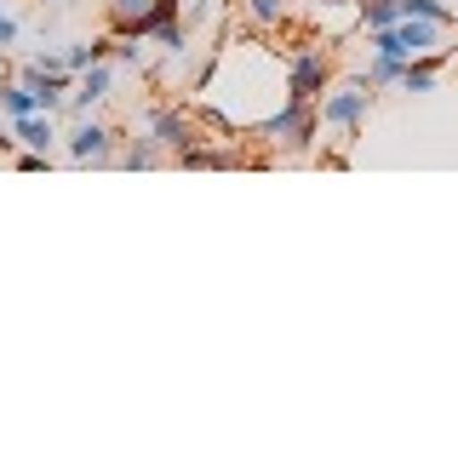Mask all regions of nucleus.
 <instances>
[{
  "label": "nucleus",
  "instance_id": "obj_14",
  "mask_svg": "<svg viewBox=\"0 0 458 458\" xmlns=\"http://www.w3.org/2000/svg\"><path fill=\"white\" fill-rule=\"evenodd\" d=\"M355 18H361L367 35H378V29H395L407 12H401V0H355Z\"/></svg>",
  "mask_w": 458,
  "mask_h": 458
},
{
  "label": "nucleus",
  "instance_id": "obj_3",
  "mask_svg": "<svg viewBox=\"0 0 458 458\" xmlns=\"http://www.w3.org/2000/svg\"><path fill=\"white\" fill-rule=\"evenodd\" d=\"M64 155H69V166H114L121 132H114L109 121H98V114H81V121H69V132H64Z\"/></svg>",
  "mask_w": 458,
  "mask_h": 458
},
{
  "label": "nucleus",
  "instance_id": "obj_12",
  "mask_svg": "<svg viewBox=\"0 0 458 458\" xmlns=\"http://www.w3.org/2000/svg\"><path fill=\"white\" fill-rule=\"evenodd\" d=\"M114 52V35H98V40H69L64 47V69L69 75H86L92 64H104V57Z\"/></svg>",
  "mask_w": 458,
  "mask_h": 458
},
{
  "label": "nucleus",
  "instance_id": "obj_5",
  "mask_svg": "<svg viewBox=\"0 0 458 458\" xmlns=\"http://www.w3.org/2000/svg\"><path fill=\"white\" fill-rule=\"evenodd\" d=\"M367 109H372V86L367 81H344V86H327L321 92V126H333L338 138L361 132Z\"/></svg>",
  "mask_w": 458,
  "mask_h": 458
},
{
  "label": "nucleus",
  "instance_id": "obj_21",
  "mask_svg": "<svg viewBox=\"0 0 458 458\" xmlns=\"http://www.w3.org/2000/svg\"><path fill=\"white\" fill-rule=\"evenodd\" d=\"M155 47H161V52H183V47H190V23H183V18L166 23L161 35H155Z\"/></svg>",
  "mask_w": 458,
  "mask_h": 458
},
{
  "label": "nucleus",
  "instance_id": "obj_22",
  "mask_svg": "<svg viewBox=\"0 0 458 458\" xmlns=\"http://www.w3.org/2000/svg\"><path fill=\"white\" fill-rule=\"evenodd\" d=\"M47 166H52V155H35V149L18 155V172H47Z\"/></svg>",
  "mask_w": 458,
  "mask_h": 458
},
{
  "label": "nucleus",
  "instance_id": "obj_20",
  "mask_svg": "<svg viewBox=\"0 0 458 458\" xmlns=\"http://www.w3.org/2000/svg\"><path fill=\"white\" fill-rule=\"evenodd\" d=\"M286 6H293V0H247V12H252V23H281L286 18Z\"/></svg>",
  "mask_w": 458,
  "mask_h": 458
},
{
  "label": "nucleus",
  "instance_id": "obj_13",
  "mask_svg": "<svg viewBox=\"0 0 458 458\" xmlns=\"http://www.w3.org/2000/svg\"><path fill=\"white\" fill-rule=\"evenodd\" d=\"M436 86H441V52H429V57H412V64L401 69V92L424 98V92H436Z\"/></svg>",
  "mask_w": 458,
  "mask_h": 458
},
{
  "label": "nucleus",
  "instance_id": "obj_2",
  "mask_svg": "<svg viewBox=\"0 0 458 458\" xmlns=\"http://www.w3.org/2000/svg\"><path fill=\"white\" fill-rule=\"evenodd\" d=\"M441 29H447V23H429V18H401L395 29H378V35H367V47L378 52V57L412 64V57L441 52Z\"/></svg>",
  "mask_w": 458,
  "mask_h": 458
},
{
  "label": "nucleus",
  "instance_id": "obj_15",
  "mask_svg": "<svg viewBox=\"0 0 458 458\" xmlns=\"http://www.w3.org/2000/svg\"><path fill=\"white\" fill-rule=\"evenodd\" d=\"M0 114H6V121H23V114H40V98L29 92L23 81H6V86H0Z\"/></svg>",
  "mask_w": 458,
  "mask_h": 458
},
{
  "label": "nucleus",
  "instance_id": "obj_27",
  "mask_svg": "<svg viewBox=\"0 0 458 458\" xmlns=\"http://www.w3.org/2000/svg\"><path fill=\"white\" fill-rule=\"evenodd\" d=\"M57 6H64V0H57Z\"/></svg>",
  "mask_w": 458,
  "mask_h": 458
},
{
  "label": "nucleus",
  "instance_id": "obj_7",
  "mask_svg": "<svg viewBox=\"0 0 458 458\" xmlns=\"http://www.w3.org/2000/svg\"><path fill=\"white\" fill-rule=\"evenodd\" d=\"M18 81L40 98V109H47V114H64V104H69V92H75L81 75H69V69H47L40 57H29V64H18Z\"/></svg>",
  "mask_w": 458,
  "mask_h": 458
},
{
  "label": "nucleus",
  "instance_id": "obj_1",
  "mask_svg": "<svg viewBox=\"0 0 458 458\" xmlns=\"http://www.w3.org/2000/svg\"><path fill=\"white\" fill-rule=\"evenodd\" d=\"M252 138L269 143L276 155H310L315 138H321V109L310 98H281L264 121H252Z\"/></svg>",
  "mask_w": 458,
  "mask_h": 458
},
{
  "label": "nucleus",
  "instance_id": "obj_19",
  "mask_svg": "<svg viewBox=\"0 0 458 458\" xmlns=\"http://www.w3.org/2000/svg\"><path fill=\"white\" fill-rule=\"evenodd\" d=\"M401 12L407 18H429V23H453V6H441V0H401Z\"/></svg>",
  "mask_w": 458,
  "mask_h": 458
},
{
  "label": "nucleus",
  "instance_id": "obj_16",
  "mask_svg": "<svg viewBox=\"0 0 458 458\" xmlns=\"http://www.w3.org/2000/svg\"><path fill=\"white\" fill-rule=\"evenodd\" d=\"M178 18H183V0H155V6L143 12V23L132 29V35H138V40H155L166 23H178Z\"/></svg>",
  "mask_w": 458,
  "mask_h": 458
},
{
  "label": "nucleus",
  "instance_id": "obj_25",
  "mask_svg": "<svg viewBox=\"0 0 458 458\" xmlns=\"http://www.w3.org/2000/svg\"><path fill=\"white\" fill-rule=\"evenodd\" d=\"M12 143H18V132H12V121H0V161L12 155Z\"/></svg>",
  "mask_w": 458,
  "mask_h": 458
},
{
  "label": "nucleus",
  "instance_id": "obj_4",
  "mask_svg": "<svg viewBox=\"0 0 458 458\" xmlns=\"http://www.w3.org/2000/svg\"><path fill=\"white\" fill-rule=\"evenodd\" d=\"M143 132L161 143L172 161H178L183 149H195V143L207 138V132H200V121H195L190 109H178V104H149V109H143Z\"/></svg>",
  "mask_w": 458,
  "mask_h": 458
},
{
  "label": "nucleus",
  "instance_id": "obj_11",
  "mask_svg": "<svg viewBox=\"0 0 458 458\" xmlns=\"http://www.w3.org/2000/svg\"><path fill=\"white\" fill-rule=\"evenodd\" d=\"M161 161H172V155L149 132H138L132 143H121V155H114V166H126V172H149V166H161Z\"/></svg>",
  "mask_w": 458,
  "mask_h": 458
},
{
  "label": "nucleus",
  "instance_id": "obj_18",
  "mask_svg": "<svg viewBox=\"0 0 458 458\" xmlns=\"http://www.w3.org/2000/svg\"><path fill=\"white\" fill-rule=\"evenodd\" d=\"M401 69H407V64H395V57H378V52H372V64H367V86H372V92H378V86H401Z\"/></svg>",
  "mask_w": 458,
  "mask_h": 458
},
{
  "label": "nucleus",
  "instance_id": "obj_23",
  "mask_svg": "<svg viewBox=\"0 0 458 458\" xmlns=\"http://www.w3.org/2000/svg\"><path fill=\"white\" fill-rule=\"evenodd\" d=\"M218 12V0H190V23H207Z\"/></svg>",
  "mask_w": 458,
  "mask_h": 458
},
{
  "label": "nucleus",
  "instance_id": "obj_10",
  "mask_svg": "<svg viewBox=\"0 0 458 458\" xmlns=\"http://www.w3.org/2000/svg\"><path fill=\"white\" fill-rule=\"evenodd\" d=\"M178 166H190V172H229V166H241V149H235V143H207V138H200L195 149L178 155Z\"/></svg>",
  "mask_w": 458,
  "mask_h": 458
},
{
  "label": "nucleus",
  "instance_id": "obj_24",
  "mask_svg": "<svg viewBox=\"0 0 458 458\" xmlns=\"http://www.w3.org/2000/svg\"><path fill=\"white\" fill-rule=\"evenodd\" d=\"M12 40H18V18H6V12H0V52H6Z\"/></svg>",
  "mask_w": 458,
  "mask_h": 458
},
{
  "label": "nucleus",
  "instance_id": "obj_9",
  "mask_svg": "<svg viewBox=\"0 0 458 458\" xmlns=\"http://www.w3.org/2000/svg\"><path fill=\"white\" fill-rule=\"evenodd\" d=\"M12 132H18V143L23 149H35V155H52L57 143H64V132H57V121L47 109L40 114H23V121H12Z\"/></svg>",
  "mask_w": 458,
  "mask_h": 458
},
{
  "label": "nucleus",
  "instance_id": "obj_8",
  "mask_svg": "<svg viewBox=\"0 0 458 458\" xmlns=\"http://www.w3.org/2000/svg\"><path fill=\"white\" fill-rule=\"evenodd\" d=\"M114 92V64L104 57V64H92L86 69V75L75 81V92H69V104H64V114L69 121H81V114H92L98 104H104V98Z\"/></svg>",
  "mask_w": 458,
  "mask_h": 458
},
{
  "label": "nucleus",
  "instance_id": "obj_6",
  "mask_svg": "<svg viewBox=\"0 0 458 458\" xmlns=\"http://www.w3.org/2000/svg\"><path fill=\"white\" fill-rule=\"evenodd\" d=\"M327 86H333V57H327L321 47H298L293 57H286V98H321Z\"/></svg>",
  "mask_w": 458,
  "mask_h": 458
},
{
  "label": "nucleus",
  "instance_id": "obj_17",
  "mask_svg": "<svg viewBox=\"0 0 458 458\" xmlns=\"http://www.w3.org/2000/svg\"><path fill=\"white\" fill-rule=\"evenodd\" d=\"M149 6H155V0H104V12H109V29H114V35H132Z\"/></svg>",
  "mask_w": 458,
  "mask_h": 458
},
{
  "label": "nucleus",
  "instance_id": "obj_26",
  "mask_svg": "<svg viewBox=\"0 0 458 458\" xmlns=\"http://www.w3.org/2000/svg\"><path fill=\"white\" fill-rule=\"evenodd\" d=\"M321 6H344V0H321Z\"/></svg>",
  "mask_w": 458,
  "mask_h": 458
}]
</instances>
